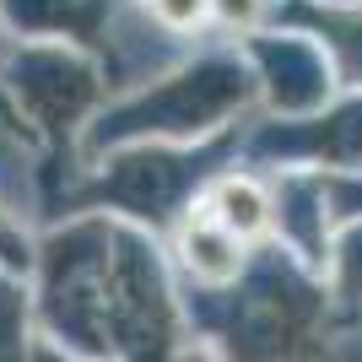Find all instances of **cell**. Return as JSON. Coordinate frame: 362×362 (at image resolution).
Returning <instances> with one entry per match:
<instances>
[{
  "label": "cell",
  "mask_w": 362,
  "mask_h": 362,
  "mask_svg": "<svg viewBox=\"0 0 362 362\" xmlns=\"http://www.w3.org/2000/svg\"><path fill=\"white\" fill-rule=\"evenodd\" d=\"M44 325L60 351H168L179 341L173 292L141 233L76 222L44 243Z\"/></svg>",
  "instance_id": "1"
},
{
  "label": "cell",
  "mask_w": 362,
  "mask_h": 362,
  "mask_svg": "<svg viewBox=\"0 0 362 362\" xmlns=\"http://www.w3.org/2000/svg\"><path fill=\"white\" fill-rule=\"evenodd\" d=\"M259 92L255 71L233 54H200L179 76L151 81L146 92L114 103L92 130V146H124L141 136H211Z\"/></svg>",
  "instance_id": "2"
},
{
  "label": "cell",
  "mask_w": 362,
  "mask_h": 362,
  "mask_svg": "<svg viewBox=\"0 0 362 362\" xmlns=\"http://www.w3.org/2000/svg\"><path fill=\"white\" fill-rule=\"evenodd\" d=\"M238 146V136L227 130V136L206 141L200 151H163V146H136V151H119L114 163L98 173V184L87 189V200L98 206H119V211L141 216L151 227H168L179 222L189 195L206 189L211 179V168L227 163V151Z\"/></svg>",
  "instance_id": "3"
},
{
  "label": "cell",
  "mask_w": 362,
  "mask_h": 362,
  "mask_svg": "<svg viewBox=\"0 0 362 362\" xmlns=\"http://www.w3.org/2000/svg\"><path fill=\"white\" fill-rule=\"evenodd\" d=\"M0 81L11 87L16 108L54 141L71 136L76 119L103 92V71L65 44H22V49L0 44Z\"/></svg>",
  "instance_id": "4"
},
{
  "label": "cell",
  "mask_w": 362,
  "mask_h": 362,
  "mask_svg": "<svg viewBox=\"0 0 362 362\" xmlns=\"http://www.w3.org/2000/svg\"><path fill=\"white\" fill-rule=\"evenodd\" d=\"M319 292L292 271L287 259L265 255L249 276V287L238 292L233 303V351H259V357H281V351H303L298 341L314 335V319H319Z\"/></svg>",
  "instance_id": "5"
},
{
  "label": "cell",
  "mask_w": 362,
  "mask_h": 362,
  "mask_svg": "<svg viewBox=\"0 0 362 362\" xmlns=\"http://www.w3.org/2000/svg\"><path fill=\"white\" fill-rule=\"evenodd\" d=\"M249 71L255 81H265L271 92V103L281 114H308L330 98V54L314 44V38H303V33H271V38H255L249 44Z\"/></svg>",
  "instance_id": "6"
},
{
  "label": "cell",
  "mask_w": 362,
  "mask_h": 362,
  "mask_svg": "<svg viewBox=\"0 0 362 362\" xmlns=\"http://www.w3.org/2000/svg\"><path fill=\"white\" fill-rule=\"evenodd\" d=\"M255 151H281V157H314V163L362 168V103H346L314 124H276L255 141Z\"/></svg>",
  "instance_id": "7"
},
{
  "label": "cell",
  "mask_w": 362,
  "mask_h": 362,
  "mask_svg": "<svg viewBox=\"0 0 362 362\" xmlns=\"http://www.w3.org/2000/svg\"><path fill=\"white\" fill-rule=\"evenodd\" d=\"M0 16L22 38H81L98 49L114 0H0Z\"/></svg>",
  "instance_id": "8"
},
{
  "label": "cell",
  "mask_w": 362,
  "mask_h": 362,
  "mask_svg": "<svg viewBox=\"0 0 362 362\" xmlns=\"http://www.w3.org/2000/svg\"><path fill=\"white\" fill-rule=\"evenodd\" d=\"M179 259L200 287H227L243 271V238H233L222 222H211L200 206H189L179 222Z\"/></svg>",
  "instance_id": "9"
},
{
  "label": "cell",
  "mask_w": 362,
  "mask_h": 362,
  "mask_svg": "<svg viewBox=\"0 0 362 362\" xmlns=\"http://www.w3.org/2000/svg\"><path fill=\"white\" fill-rule=\"evenodd\" d=\"M281 22H308L325 54H335L330 71L351 87H362V0L357 6H287Z\"/></svg>",
  "instance_id": "10"
},
{
  "label": "cell",
  "mask_w": 362,
  "mask_h": 362,
  "mask_svg": "<svg viewBox=\"0 0 362 362\" xmlns=\"http://www.w3.org/2000/svg\"><path fill=\"white\" fill-rule=\"evenodd\" d=\"M200 211L222 222L233 238H255L259 227L271 222V195L259 189L255 179H238V173H227V179H206V200H200Z\"/></svg>",
  "instance_id": "11"
},
{
  "label": "cell",
  "mask_w": 362,
  "mask_h": 362,
  "mask_svg": "<svg viewBox=\"0 0 362 362\" xmlns=\"http://www.w3.org/2000/svg\"><path fill=\"white\" fill-rule=\"evenodd\" d=\"M271 211L281 216V227L292 233V243L308 259L325 255V179H287L276 189Z\"/></svg>",
  "instance_id": "12"
},
{
  "label": "cell",
  "mask_w": 362,
  "mask_h": 362,
  "mask_svg": "<svg viewBox=\"0 0 362 362\" xmlns=\"http://www.w3.org/2000/svg\"><path fill=\"white\" fill-rule=\"evenodd\" d=\"M330 271H335V292H341V303H362V222H351L341 238H335V255Z\"/></svg>",
  "instance_id": "13"
},
{
  "label": "cell",
  "mask_w": 362,
  "mask_h": 362,
  "mask_svg": "<svg viewBox=\"0 0 362 362\" xmlns=\"http://www.w3.org/2000/svg\"><path fill=\"white\" fill-rule=\"evenodd\" d=\"M28 351V325H22V292L0 281V357Z\"/></svg>",
  "instance_id": "14"
},
{
  "label": "cell",
  "mask_w": 362,
  "mask_h": 362,
  "mask_svg": "<svg viewBox=\"0 0 362 362\" xmlns=\"http://www.w3.org/2000/svg\"><path fill=\"white\" fill-rule=\"evenodd\" d=\"M206 11H211L206 0H146V16L168 33H189L195 22H206Z\"/></svg>",
  "instance_id": "15"
},
{
  "label": "cell",
  "mask_w": 362,
  "mask_h": 362,
  "mask_svg": "<svg viewBox=\"0 0 362 362\" xmlns=\"http://www.w3.org/2000/svg\"><path fill=\"white\" fill-rule=\"evenodd\" d=\"M206 6L216 11V22H222V28H249V22L265 11V0H206Z\"/></svg>",
  "instance_id": "16"
},
{
  "label": "cell",
  "mask_w": 362,
  "mask_h": 362,
  "mask_svg": "<svg viewBox=\"0 0 362 362\" xmlns=\"http://www.w3.org/2000/svg\"><path fill=\"white\" fill-rule=\"evenodd\" d=\"M28 259H33L28 255V238H22V233L6 222V211H0V265H6V271H22Z\"/></svg>",
  "instance_id": "17"
},
{
  "label": "cell",
  "mask_w": 362,
  "mask_h": 362,
  "mask_svg": "<svg viewBox=\"0 0 362 362\" xmlns=\"http://www.w3.org/2000/svg\"><path fill=\"white\" fill-rule=\"evenodd\" d=\"M325 200H341L346 211H357V206H362V179H335V184H325Z\"/></svg>",
  "instance_id": "18"
}]
</instances>
